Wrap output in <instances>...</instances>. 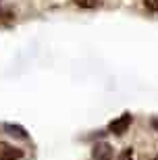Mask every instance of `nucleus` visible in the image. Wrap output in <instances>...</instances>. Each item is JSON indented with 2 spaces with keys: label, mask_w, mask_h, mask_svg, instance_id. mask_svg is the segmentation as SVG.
<instances>
[{
  "label": "nucleus",
  "mask_w": 158,
  "mask_h": 160,
  "mask_svg": "<svg viewBox=\"0 0 158 160\" xmlns=\"http://www.w3.org/2000/svg\"><path fill=\"white\" fill-rule=\"evenodd\" d=\"M2 129H4L8 135H15V137H19V139H29V133L25 131V127H21V125H17V123H4Z\"/></svg>",
  "instance_id": "nucleus-4"
},
{
  "label": "nucleus",
  "mask_w": 158,
  "mask_h": 160,
  "mask_svg": "<svg viewBox=\"0 0 158 160\" xmlns=\"http://www.w3.org/2000/svg\"><path fill=\"white\" fill-rule=\"evenodd\" d=\"M112 156H115V148L106 142H100L92 148V158L94 160H112Z\"/></svg>",
  "instance_id": "nucleus-3"
},
{
  "label": "nucleus",
  "mask_w": 158,
  "mask_h": 160,
  "mask_svg": "<svg viewBox=\"0 0 158 160\" xmlns=\"http://www.w3.org/2000/svg\"><path fill=\"white\" fill-rule=\"evenodd\" d=\"M133 123V117H131V112H125L121 114L119 119L110 121V125H108V131L110 133H115V135H125V131L129 129V125Z\"/></svg>",
  "instance_id": "nucleus-1"
},
{
  "label": "nucleus",
  "mask_w": 158,
  "mask_h": 160,
  "mask_svg": "<svg viewBox=\"0 0 158 160\" xmlns=\"http://www.w3.org/2000/svg\"><path fill=\"white\" fill-rule=\"evenodd\" d=\"M25 156V152L13 143L0 142V160H21Z\"/></svg>",
  "instance_id": "nucleus-2"
},
{
  "label": "nucleus",
  "mask_w": 158,
  "mask_h": 160,
  "mask_svg": "<svg viewBox=\"0 0 158 160\" xmlns=\"http://www.w3.org/2000/svg\"><path fill=\"white\" fill-rule=\"evenodd\" d=\"M73 4L79 8H96L100 6V0H73Z\"/></svg>",
  "instance_id": "nucleus-5"
},
{
  "label": "nucleus",
  "mask_w": 158,
  "mask_h": 160,
  "mask_svg": "<svg viewBox=\"0 0 158 160\" xmlns=\"http://www.w3.org/2000/svg\"><path fill=\"white\" fill-rule=\"evenodd\" d=\"M119 160H133V148H125L119 156Z\"/></svg>",
  "instance_id": "nucleus-6"
},
{
  "label": "nucleus",
  "mask_w": 158,
  "mask_h": 160,
  "mask_svg": "<svg viewBox=\"0 0 158 160\" xmlns=\"http://www.w3.org/2000/svg\"><path fill=\"white\" fill-rule=\"evenodd\" d=\"M146 6L150 11H158V0H146Z\"/></svg>",
  "instance_id": "nucleus-7"
},
{
  "label": "nucleus",
  "mask_w": 158,
  "mask_h": 160,
  "mask_svg": "<svg viewBox=\"0 0 158 160\" xmlns=\"http://www.w3.org/2000/svg\"><path fill=\"white\" fill-rule=\"evenodd\" d=\"M150 125H152L154 129H156V131H158V119H152V121H150Z\"/></svg>",
  "instance_id": "nucleus-8"
}]
</instances>
